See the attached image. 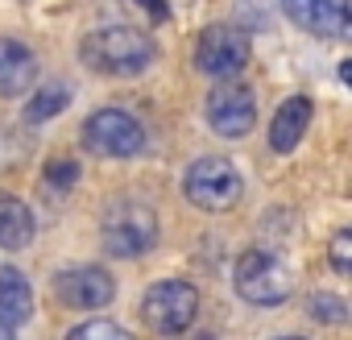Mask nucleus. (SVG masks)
<instances>
[{"label":"nucleus","mask_w":352,"mask_h":340,"mask_svg":"<svg viewBox=\"0 0 352 340\" xmlns=\"http://www.w3.org/2000/svg\"><path fill=\"white\" fill-rule=\"evenodd\" d=\"M157 46L145 30L137 25H100L79 42V59L96 71V75H112V79H133L153 63Z\"/></svg>","instance_id":"1"},{"label":"nucleus","mask_w":352,"mask_h":340,"mask_svg":"<svg viewBox=\"0 0 352 340\" xmlns=\"http://www.w3.org/2000/svg\"><path fill=\"white\" fill-rule=\"evenodd\" d=\"M100 241H104L108 257H120V262L145 257L157 245V212L137 195H120L108 204V212L100 220Z\"/></svg>","instance_id":"2"},{"label":"nucleus","mask_w":352,"mask_h":340,"mask_svg":"<svg viewBox=\"0 0 352 340\" xmlns=\"http://www.w3.org/2000/svg\"><path fill=\"white\" fill-rule=\"evenodd\" d=\"M282 9L315 38H344L352 25V0H282Z\"/></svg>","instance_id":"10"},{"label":"nucleus","mask_w":352,"mask_h":340,"mask_svg":"<svg viewBox=\"0 0 352 340\" xmlns=\"http://www.w3.org/2000/svg\"><path fill=\"white\" fill-rule=\"evenodd\" d=\"M67 340H133V332H124L112 319H83L67 332Z\"/></svg>","instance_id":"16"},{"label":"nucleus","mask_w":352,"mask_h":340,"mask_svg":"<svg viewBox=\"0 0 352 340\" xmlns=\"http://www.w3.org/2000/svg\"><path fill=\"white\" fill-rule=\"evenodd\" d=\"M54 295L63 307H75V311H100L116 299V278L104 270V266H67L50 278Z\"/></svg>","instance_id":"9"},{"label":"nucleus","mask_w":352,"mask_h":340,"mask_svg":"<svg viewBox=\"0 0 352 340\" xmlns=\"http://www.w3.org/2000/svg\"><path fill=\"white\" fill-rule=\"evenodd\" d=\"M311 116H315L311 96H290V100L274 112V120H270V149H274V153H290V149L302 141V133L311 129Z\"/></svg>","instance_id":"13"},{"label":"nucleus","mask_w":352,"mask_h":340,"mask_svg":"<svg viewBox=\"0 0 352 340\" xmlns=\"http://www.w3.org/2000/svg\"><path fill=\"white\" fill-rule=\"evenodd\" d=\"M79 141L96 158H133V153L145 149V129L124 108H100V112H91L83 120Z\"/></svg>","instance_id":"6"},{"label":"nucleus","mask_w":352,"mask_h":340,"mask_svg":"<svg viewBox=\"0 0 352 340\" xmlns=\"http://www.w3.org/2000/svg\"><path fill=\"white\" fill-rule=\"evenodd\" d=\"M75 179H79V162H71V158H58V162L46 166V183H50L54 191H67Z\"/></svg>","instance_id":"19"},{"label":"nucleus","mask_w":352,"mask_h":340,"mask_svg":"<svg viewBox=\"0 0 352 340\" xmlns=\"http://www.w3.org/2000/svg\"><path fill=\"white\" fill-rule=\"evenodd\" d=\"M307 311H311L319 323H344V319H348V307H344V299H340L336 290H315L311 303H307Z\"/></svg>","instance_id":"17"},{"label":"nucleus","mask_w":352,"mask_h":340,"mask_svg":"<svg viewBox=\"0 0 352 340\" xmlns=\"http://www.w3.org/2000/svg\"><path fill=\"white\" fill-rule=\"evenodd\" d=\"M327 262H331L336 274H348V270H352V233H348V229H336L331 249H327Z\"/></svg>","instance_id":"18"},{"label":"nucleus","mask_w":352,"mask_h":340,"mask_svg":"<svg viewBox=\"0 0 352 340\" xmlns=\"http://www.w3.org/2000/svg\"><path fill=\"white\" fill-rule=\"evenodd\" d=\"M249 34L236 25H208L195 42V67L212 79H236L249 67Z\"/></svg>","instance_id":"7"},{"label":"nucleus","mask_w":352,"mask_h":340,"mask_svg":"<svg viewBox=\"0 0 352 340\" xmlns=\"http://www.w3.org/2000/svg\"><path fill=\"white\" fill-rule=\"evenodd\" d=\"M183 195L199 212H232L245 195V179L228 158H195L183 175Z\"/></svg>","instance_id":"3"},{"label":"nucleus","mask_w":352,"mask_h":340,"mask_svg":"<svg viewBox=\"0 0 352 340\" xmlns=\"http://www.w3.org/2000/svg\"><path fill=\"white\" fill-rule=\"evenodd\" d=\"M204 116H208L212 133L236 141V137H245V133L253 129V120H257V96H253V87H245V83H236V79H220L216 92H212L208 104H204Z\"/></svg>","instance_id":"8"},{"label":"nucleus","mask_w":352,"mask_h":340,"mask_svg":"<svg viewBox=\"0 0 352 340\" xmlns=\"http://www.w3.org/2000/svg\"><path fill=\"white\" fill-rule=\"evenodd\" d=\"M141 5H145L153 17H166V5H162V0H141Z\"/></svg>","instance_id":"20"},{"label":"nucleus","mask_w":352,"mask_h":340,"mask_svg":"<svg viewBox=\"0 0 352 340\" xmlns=\"http://www.w3.org/2000/svg\"><path fill=\"white\" fill-rule=\"evenodd\" d=\"M236 295L253 307H282L290 299V274L270 249H245L232 270Z\"/></svg>","instance_id":"5"},{"label":"nucleus","mask_w":352,"mask_h":340,"mask_svg":"<svg viewBox=\"0 0 352 340\" xmlns=\"http://www.w3.org/2000/svg\"><path fill=\"white\" fill-rule=\"evenodd\" d=\"M34 229L38 224H34L30 204L17 200V195H9V191H0V249H9V253L25 249L34 241Z\"/></svg>","instance_id":"14"},{"label":"nucleus","mask_w":352,"mask_h":340,"mask_svg":"<svg viewBox=\"0 0 352 340\" xmlns=\"http://www.w3.org/2000/svg\"><path fill=\"white\" fill-rule=\"evenodd\" d=\"M38 83V54L17 42V38H0V96L21 100Z\"/></svg>","instance_id":"11"},{"label":"nucleus","mask_w":352,"mask_h":340,"mask_svg":"<svg viewBox=\"0 0 352 340\" xmlns=\"http://www.w3.org/2000/svg\"><path fill=\"white\" fill-rule=\"evenodd\" d=\"M34 315V286L17 266H0V332H17Z\"/></svg>","instance_id":"12"},{"label":"nucleus","mask_w":352,"mask_h":340,"mask_svg":"<svg viewBox=\"0 0 352 340\" xmlns=\"http://www.w3.org/2000/svg\"><path fill=\"white\" fill-rule=\"evenodd\" d=\"M199 315V290L183 278H162L145 290L141 299V319L157 332V336H179L195 323Z\"/></svg>","instance_id":"4"},{"label":"nucleus","mask_w":352,"mask_h":340,"mask_svg":"<svg viewBox=\"0 0 352 340\" xmlns=\"http://www.w3.org/2000/svg\"><path fill=\"white\" fill-rule=\"evenodd\" d=\"M278 340H302V336H278Z\"/></svg>","instance_id":"21"},{"label":"nucleus","mask_w":352,"mask_h":340,"mask_svg":"<svg viewBox=\"0 0 352 340\" xmlns=\"http://www.w3.org/2000/svg\"><path fill=\"white\" fill-rule=\"evenodd\" d=\"M67 104H71V87L50 83V87H42L38 96H30V104H25V120H30V125H42V120H50V116H58Z\"/></svg>","instance_id":"15"}]
</instances>
